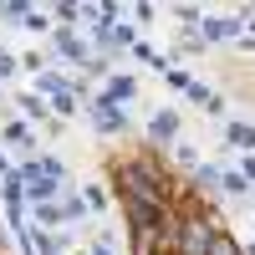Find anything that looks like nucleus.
Listing matches in <instances>:
<instances>
[{"instance_id":"1a4fd4ad","label":"nucleus","mask_w":255,"mask_h":255,"mask_svg":"<svg viewBox=\"0 0 255 255\" xmlns=\"http://www.w3.org/2000/svg\"><path fill=\"white\" fill-rule=\"evenodd\" d=\"M0 168H5V158H0Z\"/></svg>"},{"instance_id":"f03ea898","label":"nucleus","mask_w":255,"mask_h":255,"mask_svg":"<svg viewBox=\"0 0 255 255\" xmlns=\"http://www.w3.org/2000/svg\"><path fill=\"white\" fill-rule=\"evenodd\" d=\"M209 240H215V230H209L204 220H184V230H179V255H204Z\"/></svg>"},{"instance_id":"6e6552de","label":"nucleus","mask_w":255,"mask_h":255,"mask_svg":"<svg viewBox=\"0 0 255 255\" xmlns=\"http://www.w3.org/2000/svg\"><path fill=\"white\" fill-rule=\"evenodd\" d=\"M10 67H15V61H10V56H5V51H0V77H5V72H10Z\"/></svg>"},{"instance_id":"7ed1b4c3","label":"nucleus","mask_w":255,"mask_h":255,"mask_svg":"<svg viewBox=\"0 0 255 255\" xmlns=\"http://www.w3.org/2000/svg\"><path fill=\"white\" fill-rule=\"evenodd\" d=\"M97 123L108 128V133H118V128H123V113L113 108V102H102V108H97Z\"/></svg>"},{"instance_id":"423d86ee","label":"nucleus","mask_w":255,"mask_h":255,"mask_svg":"<svg viewBox=\"0 0 255 255\" xmlns=\"http://www.w3.org/2000/svg\"><path fill=\"white\" fill-rule=\"evenodd\" d=\"M204 36H209V41H225V36H235V20H209V26H204Z\"/></svg>"},{"instance_id":"39448f33","label":"nucleus","mask_w":255,"mask_h":255,"mask_svg":"<svg viewBox=\"0 0 255 255\" xmlns=\"http://www.w3.org/2000/svg\"><path fill=\"white\" fill-rule=\"evenodd\" d=\"M204 255H240V245L230 240V235H215V240H209V250H204Z\"/></svg>"},{"instance_id":"0eeeda50","label":"nucleus","mask_w":255,"mask_h":255,"mask_svg":"<svg viewBox=\"0 0 255 255\" xmlns=\"http://www.w3.org/2000/svg\"><path fill=\"white\" fill-rule=\"evenodd\" d=\"M36 255H56V245H51L46 235H36Z\"/></svg>"},{"instance_id":"f257e3e1","label":"nucleus","mask_w":255,"mask_h":255,"mask_svg":"<svg viewBox=\"0 0 255 255\" xmlns=\"http://www.w3.org/2000/svg\"><path fill=\"white\" fill-rule=\"evenodd\" d=\"M118 184L128 189V204L138 209V215H163V179H153L143 163H123L118 168Z\"/></svg>"},{"instance_id":"20e7f679","label":"nucleus","mask_w":255,"mask_h":255,"mask_svg":"<svg viewBox=\"0 0 255 255\" xmlns=\"http://www.w3.org/2000/svg\"><path fill=\"white\" fill-rule=\"evenodd\" d=\"M174 128H179L174 113H158V118H153V138H174Z\"/></svg>"}]
</instances>
